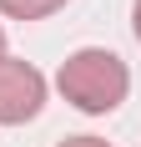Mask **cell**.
Listing matches in <instances>:
<instances>
[{
  "instance_id": "6da1fadb",
  "label": "cell",
  "mask_w": 141,
  "mask_h": 147,
  "mask_svg": "<svg viewBox=\"0 0 141 147\" xmlns=\"http://www.w3.org/2000/svg\"><path fill=\"white\" fill-rule=\"evenodd\" d=\"M56 86H61V96L70 107H81L91 117H106V112H116V107L126 102L131 76H126V61L121 56L101 51V46H86V51H76V56L61 61Z\"/></svg>"
},
{
  "instance_id": "7a4b0ae2",
  "label": "cell",
  "mask_w": 141,
  "mask_h": 147,
  "mask_svg": "<svg viewBox=\"0 0 141 147\" xmlns=\"http://www.w3.org/2000/svg\"><path fill=\"white\" fill-rule=\"evenodd\" d=\"M45 107V76L30 66V61L5 56L0 61V122L15 127V122H30Z\"/></svg>"
},
{
  "instance_id": "3957f363",
  "label": "cell",
  "mask_w": 141,
  "mask_h": 147,
  "mask_svg": "<svg viewBox=\"0 0 141 147\" xmlns=\"http://www.w3.org/2000/svg\"><path fill=\"white\" fill-rule=\"evenodd\" d=\"M66 0H0V10L10 15V20H41V15L61 10Z\"/></svg>"
},
{
  "instance_id": "277c9868",
  "label": "cell",
  "mask_w": 141,
  "mask_h": 147,
  "mask_svg": "<svg viewBox=\"0 0 141 147\" xmlns=\"http://www.w3.org/2000/svg\"><path fill=\"white\" fill-rule=\"evenodd\" d=\"M61 147H111V142H101V137H66Z\"/></svg>"
},
{
  "instance_id": "5b68a950",
  "label": "cell",
  "mask_w": 141,
  "mask_h": 147,
  "mask_svg": "<svg viewBox=\"0 0 141 147\" xmlns=\"http://www.w3.org/2000/svg\"><path fill=\"white\" fill-rule=\"evenodd\" d=\"M131 26H136V36H141V0H136V10H131Z\"/></svg>"
},
{
  "instance_id": "8992f818",
  "label": "cell",
  "mask_w": 141,
  "mask_h": 147,
  "mask_svg": "<svg viewBox=\"0 0 141 147\" xmlns=\"http://www.w3.org/2000/svg\"><path fill=\"white\" fill-rule=\"evenodd\" d=\"M0 61H5V30H0Z\"/></svg>"
}]
</instances>
